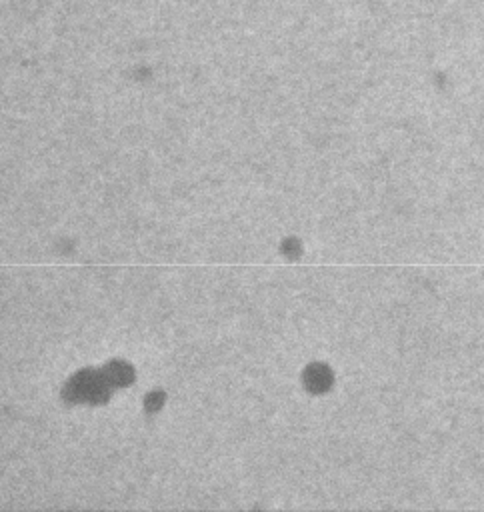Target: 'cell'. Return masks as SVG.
<instances>
[]
</instances>
